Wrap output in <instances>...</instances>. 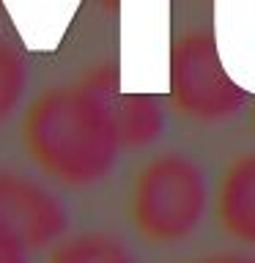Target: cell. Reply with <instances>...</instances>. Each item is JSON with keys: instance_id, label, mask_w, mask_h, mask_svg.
Instances as JSON below:
<instances>
[{"instance_id": "obj_8", "label": "cell", "mask_w": 255, "mask_h": 263, "mask_svg": "<svg viewBox=\"0 0 255 263\" xmlns=\"http://www.w3.org/2000/svg\"><path fill=\"white\" fill-rule=\"evenodd\" d=\"M25 82H28V69L20 52H14L8 44H0V123H6L20 107Z\"/></svg>"}, {"instance_id": "obj_5", "label": "cell", "mask_w": 255, "mask_h": 263, "mask_svg": "<svg viewBox=\"0 0 255 263\" xmlns=\"http://www.w3.org/2000/svg\"><path fill=\"white\" fill-rule=\"evenodd\" d=\"M220 225L233 238L255 244V154H244L222 173L217 189Z\"/></svg>"}, {"instance_id": "obj_3", "label": "cell", "mask_w": 255, "mask_h": 263, "mask_svg": "<svg viewBox=\"0 0 255 263\" xmlns=\"http://www.w3.org/2000/svg\"><path fill=\"white\" fill-rule=\"evenodd\" d=\"M170 93L178 110L197 121L230 118L244 104V90L230 80L214 39L203 30L187 33L173 47Z\"/></svg>"}, {"instance_id": "obj_7", "label": "cell", "mask_w": 255, "mask_h": 263, "mask_svg": "<svg viewBox=\"0 0 255 263\" xmlns=\"http://www.w3.org/2000/svg\"><path fill=\"white\" fill-rule=\"evenodd\" d=\"M115 121L123 145H148L162 135V110L148 96H118L115 99Z\"/></svg>"}, {"instance_id": "obj_6", "label": "cell", "mask_w": 255, "mask_h": 263, "mask_svg": "<svg viewBox=\"0 0 255 263\" xmlns=\"http://www.w3.org/2000/svg\"><path fill=\"white\" fill-rule=\"evenodd\" d=\"M47 263H140L121 238L102 230L74 233L52 244Z\"/></svg>"}, {"instance_id": "obj_9", "label": "cell", "mask_w": 255, "mask_h": 263, "mask_svg": "<svg viewBox=\"0 0 255 263\" xmlns=\"http://www.w3.org/2000/svg\"><path fill=\"white\" fill-rule=\"evenodd\" d=\"M195 263H255V255H244V252H217V255H206V258L195 260Z\"/></svg>"}, {"instance_id": "obj_4", "label": "cell", "mask_w": 255, "mask_h": 263, "mask_svg": "<svg viewBox=\"0 0 255 263\" xmlns=\"http://www.w3.org/2000/svg\"><path fill=\"white\" fill-rule=\"evenodd\" d=\"M66 209L52 189L25 173L0 167V263H28L66 230Z\"/></svg>"}, {"instance_id": "obj_2", "label": "cell", "mask_w": 255, "mask_h": 263, "mask_svg": "<svg viewBox=\"0 0 255 263\" xmlns=\"http://www.w3.org/2000/svg\"><path fill=\"white\" fill-rule=\"evenodd\" d=\"M209 211L206 170L192 156L165 151L135 173L129 189V217L137 236L151 244L189 238Z\"/></svg>"}, {"instance_id": "obj_1", "label": "cell", "mask_w": 255, "mask_h": 263, "mask_svg": "<svg viewBox=\"0 0 255 263\" xmlns=\"http://www.w3.org/2000/svg\"><path fill=\"white\" fill-rule=\"evenodd\" d=\"M113 77L90 74L82 82L52 85L22 115V148L44 178L82 189L104 181L123 148L115 121Z\"/></svg>"}]
</instances>
